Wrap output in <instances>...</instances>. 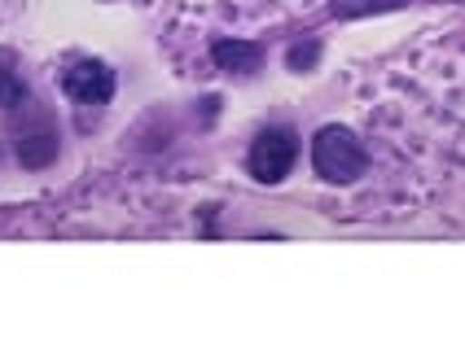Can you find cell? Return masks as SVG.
<instances>
[{
	"instance_id": "1",
	"label": "cell",
	"mask_w": 465,
	"mask_h": 350,
	"mask_svg": "<svg viewBox=\"0 0 465 350\" xmlns=\"http://www.w3.org/2000/svg\"><path fill=\"white\" fill-rule=\"evenodd\" d=\"M312 171L321 175L325 184H351L369 171V150L351 127H321L312 141Z\"/></svg>"
},
{
	"instance_id": "2",
	"label": "cell",
	"mask_w": 465,
	"mask_h": 350,
	"mask_svg": "<svg viewBox=\"0 0 465 350\" xmlns=\"http://www.w3.org/2000/svg\"><path fill=\"white\" fill-rule=\"evenodd\" d=\"M299 162V136L294 127H263L255 141H251V153H246V171L255 175L259 184H277L294 171Z\"/></svg>"
},
{
	"instance_id": "3",
	"label": "cell",
	"mask_w": 465,
	"mask_h": 350,
	"mask_svg": "<svg viewBox=\"0 0 465 350\" xmlns=\"http://www.w3.org/2000/svg\"><path fill=\"white\" fill-rule=\"evenodd\" d=\"M62 92L71 101H79V105H105V101L114 97V71L105 62L84 57V62L62 71Z\"/></svg>"
},
{
	"instance_id": "4",
	"label": "cell",
	"mask_w": 465,
	"mask_h": 350,
	"mask_svg": "<svg viewBox=\"0 0 465 350\" xmlns=\"http://www.w3.org/2000/svg\"><path fill=\"white\" fill-rule=\"evenodd\" d=\"M211 62L229 75H255L259 62H263V49L255 40H215L211 44Z\"/></svg>"
},
{
	"instance_id": "5",
	"label": "cell",
	"mask_w": 465,
	"mask_h": 350,
	"mask_svg": "<svg viewBox=\"0 0 465 350\" xmlns=\"http://www.w3.org/2000/svg\"><path fill=\"white\" fill-rule=\"evenodd\" d=\"M18 158H23V167H45L57 158V136H53V127L40 119L35 131H23L18 136Z\"/></svg>"
},
{
	"instance_id": "6",
	"label": "cell",
	"mask_w": 465,
	"mask_h": 350,
	"mask_svg": "<svg viewBox=\"0 0 465 350\" xmlns=\"http://www.w3.org/2000/svg\"><path fill=\"white\" fill-rule=\"evenodd\" d=\"M316 57H321V44H294V49L285 53V66L303 75V71H312V66H316Z\"/></svg>"
},
{
	"instance_id": "7",
	"label": "cell",
	"mask_w": 465,
	"mask_h": 350,
	"mask_svg": "<svg viewBox=\"0 0 465 350\" xmlns=\"http://www.w3.org/2000/svg\"><path fill=\"white\" fill-rule=\"evenodd\" d=\"M0 105H9V110L26 105V83H18L9 71H0Z\"/></svg>"
}]
</instances>
